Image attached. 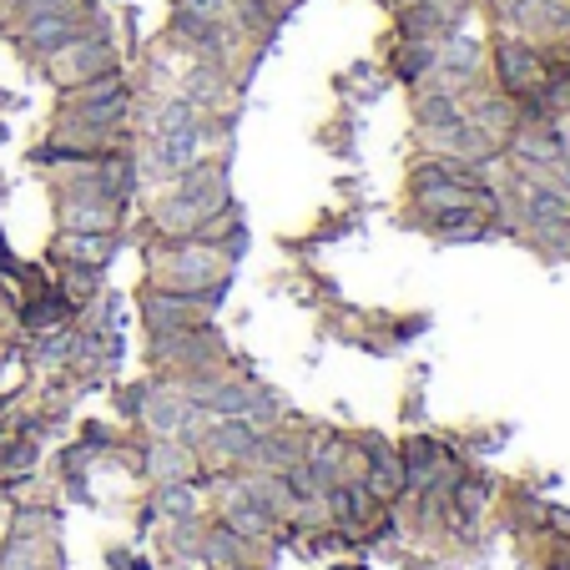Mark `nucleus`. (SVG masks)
Here are the masks:
<instances>
[{
    "label": "nucleus",
    "mask_w": 570,
    "mask_h": 570,
    "mask_svg": "<svg viewBox=\"0 0 570 570\" xmlns=\"http://www.w3.org/2000/svg\"><path fill=\"white\" fill-rule=\"evenodd\" d=\"M494 61H500L504 91H530V87H540V61L530 56V46L500 41V46H494Z\"/></svg>",
    "instance_id": "obj_2"
},
{
    "label": "nucleus",
    "mask_w": 570,
    "mask_h": 570,
    "mask_svg": "<svg viewBox=\"0 0 570 570\" xmlns=\"http://www.w3.org/2000/svg\"><path fill=\"white\" fill-rule=\"evenodd\" d=\"M147 399H152V384H127V389H117V414L132 419V424H142Z\"/></svg>",
    "instance_id": "obj_4"
},
{
    "label": "nucleus",
    "mask_w": 570,
    "mask_h": 570,
    "mask_svg": "<svg viewBox=\"0 0 570 570\" xmlns=\"http://www.w3.org/2000/svg\"><path fill=\"white\" fill-rule=\"evenodd\" d=\"M329 570H369V565H329Z\"/></svg>",
    "instance_id": "obj_5"
},
{
    "label": "nucleus",
    "mask_w": 570,
    "mask_h": 570,
    "mask_svg": "<svg viewBox=\"0 0 570 570\" xmlns=\"http://www.w3.org/2000/svg\"><path fill=\"white\" fill-rule=\"evenodd\" d=\"M61 530V510L56 504H21L11 520V535H56Z\"/></svg>",
    "instance_id": "obj_3"
},
{
    "label": "nucleus",
    "mask_w": 570,
    "mask_h": 570,
    "mask_svg": "<svg viewBox=\"0 0 570 570\" xmlns=\"http://www.w3.org/2000/svg\"><path fill=\"white\" fill-rule=\"evenodd\" d=\"M142 474H147V480H157V484L198 480V450H192L187 439H147Z\"/></svg>",
    "instance_id": "obj_1"
}]
</instances>
